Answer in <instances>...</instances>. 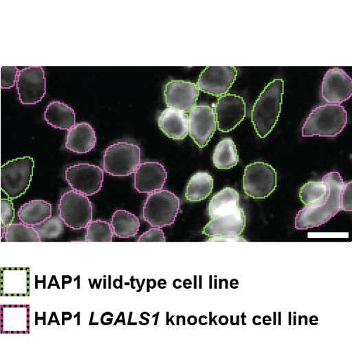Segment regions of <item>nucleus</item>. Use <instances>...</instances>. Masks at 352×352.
Segmentation results:
<instances>
[{"label": "nucleus", "mask_w": 352, "mask_h": 352, "mask_svg": "<svg viewBox=\"0 0 352 352\" xmlns=\"http://www.w3.org/2000/svg\"><path fill=\"white\" fill-rule=\"evenodd\" d=\"M338 172H331L321 182H309L300 191L305 208L296 219V228L305 230L328 222L341 211V191L344 185Z\"/></svg>", "instance_id": "f257e3e1"}, {"label": "nucleus", "mask_w": 352, "mask_h": 352, "mask_svg": "<svg viewBox=\"0 0 352 352\" xmlns=\"http://www.w3.org/2000/svg\"><path fill=\"white\" fill-rule=\"evenodd\" d=\"M284 81L272 80L264 88L252 110V122L260 138H267L276 126L281 112Z\"/></svg>", "instance_id": "f03ea898"}, {"label": "nucleus", "mask_w": 352, "mask_h": 352, "mask_svg": "<svg viewBox=\"0 0 352 352\" xmlns=\"http://www.w3.org/2000/svg\"><path fill=\"white\" fill-rule=\"evenodd\" d=\"M347 112L341 104H327L314 109L302 127L303 137H336L347 124Z\"/></svg>", "instance_id": "7ed1b4c3"}, {"label": "nucleus", "mask_w": 352, "mask_h": 352, "mask_svg": "<svg viewBox=\"0 0 352 352\" xmlns=\"http://www.w3.org/2000/svg\"><path fill=\"white\" fill-rule=\"evenodd\" d=\"M179 210V198L168 190H161L149 195L142 216L153 227L162 228L174 223Z\"/></svg>", "instance_id": "20e7f679"}, {"label": "nucleus", "mask_w": 352, "mask_h": 352, "mask_svg": "<svg viewBox=\"0 0 352 352\" xmlns=\"http://www.w3.org/2000/svg\"><path fill=\"white\" fill-rule=\"evenodd\" d=\"M34 160L23 157L8 162L1 167V188L10 199L23 195L31 185Z\"/></svg>", "instance_id": "39448f33"}, {"label": "nucleus", "mask_w": 352, "mask_h": 352, "mask_svg": "<svg viewBox=\"0 0 352 352\" xmlns=\"http://www.w3.org/2000/svg\"><path fill=\"white\" fill-rule=\"evenodd\" d=\"M140 148L137 144L118 142L106 150L103 166L113 176H129L134 173L141 164Z\"/></svg>", "instance_id": "423d86ee"}, {"label": "nucleus", "mask_w": 352, "mask_h": 352, "mask_svg": "<svg viewBox=\"0 0 352 352\" xmlns=\"http://www.w3.org/2000/svg\"><path fill=\"white\" fill-rule=\"evenodd\" d=\"M277 172L265 162H254L247 166L243 176V189L247 195L265 199L277 187Z\"/></svg>", "instance_id": "0eeeda50"}, {"label": "nucleus", "mask_w": 352, "mask_h": 352, "mask_svg": "<svg viewBox=\"0 0 352 352\" xmlns=\"http://www.w3.org/2000/svg\"><path fill=\"white\" fill-rule=\"evenodd\" d=\"M58 210L65 223L72 229L87 228L93 221V206L89 198L74 190L62 196Z\"/></svg>", "instance_id": "6e6552de"}, {"label": "nucleus", "mask_w": 352, "mask_h": 352, "mask_svg": "<svg viewBox=\"0 0 352 352\" xmlns=\"http://www.w3.org/2000/svg\"><path fill=\"white\" fill-rule=\"evenodd\" d=\"M65 177L72 190L92 196L101 190L104 173L100 166L82 163L67 168Z\"/></svg>", "instance_id": "1a4fd4ad"}, {"label": "nucleus", "mask_w": 352, "mask_h": 352, "mask_svg": "<svg viewBox=\"0 0 352 352\" xmlns=\"http://www.w3.org/2000/svg\"><path fill=\"white\" fill-rule=\"evenodd\" d=\"M16 89L22 104H36L46 94V78L42 67H29L19 70Z\"/></svg>", "instance_id": "9d476101"}, {"label": "nucleus", "mask_w": 352, "mask_h": 352, "mask_svg": "<svg viewBox=\"0 0 352 352\" xmlns=\"http://www.w3.org/2000/svg\"><path fill=\"white\" fill-rule=\"evenodd\" d=\"M216 113L208 105H196L188 114L189 135L200 148L210 142L217 131Z\"/></svg>", "instance_id": "9b49d317"}, {"label": "nucleus", "mask_w": 352, "mask_h": 352, "mask_svg": "<svg viewBox=\"0 0 352 352\" xmlns=\"http://www.w3.org/2000/svg\"><path fill=\"white\" fill-rule=\"evenodd\" d=\"M237 76L234 67H208L201 73L197 85L199 91L221 97L227 94Z\"/></svg>", "instance_id": "f8f14e48"}, {"label": "nucleus", "mask_w": 352, "mask_h": 352, "mask_svg": "<svg viewBox=\"0 0 352 352\" xmlns=\"http://www.w3.org/2000/svg\"><path fill=\"white\" fill-rule=\"evenodd\" d=\"M214 111L218 129L228 133L245 118L246 103L241 96L227 94L219 97Z\"/></svg>", "instance_id": "ddd939ff"}, {"label": "nucleus", "mask_w": 352, "mask_h": 352, "mask_svg": "<svg viewBox=\"0 0 352 352\" xmlns=\"http://www.w3.org/2000/svg\"><path fill=\"white\" fill-rule=\"evenodd\" d=\"M199 91L197 83L171 80L165 86L166 104L168 108L188 113L196 106Z\"/></svg>", "instance_id": "4468645a"}, {"label": "nucleus", "mask_w": 352, "mask_h": 352, "mask_svg": "<svg viewBox=\"0 0 352 352\" xmlns=\"http://www.w3.org/2000/svg\"><path fill=\"white\" fill-rule=\"evenodd\" d=\"M352 96V79L342 69L335 67L327 72L322 82V98L332 104H341Z\"/></svg>", "instance_id": "2eb2a0df"}, {"label": "nucleus", "mask_w": 352, "mask_h": 352, "mask_svg": "<svg viewBox=\"0 0 352 352\" xmlns=\"http://www.w3.org/2000/svg\"><path fill=\"white\" fill-rule=\"evenodd\" d=\"M135 173V188L140 193L151 194L163 189L167 173L159 162H146L137 168Z\"/></svg>", "instance_id": "dca6fc26"}, {"label": "nucleus", "mask_w": 352, "mask_h": 352, "mask_svg": "<svg viewBox=\"0 0 352 352\" xmlns=\"http://www.w3.org/2000/svg\"><path fill=\"white\" fill-rule=\"evenodd\" d=\"M246 226V217L243 209L236 212L211 219L204 228L203 233L210 237L240 236Z\"/></svg>", "instance_id": "f3484780"}, {"label": "nucleus", "mask_w": 352, "mask_h": 352, "mask_svg": "<svg viewBox=\"0 0 352 352\" xmlns=\"http://www.w3.org/2000/svg\"><path fill=\"white\" fill-rule=\"evenodd\" d=\"M158 124L161 131L173 140H184L189 133L188 115L179 110H164L159 116Z\"/></svg>", "instance_id": "a211bd4d"}, {"label": "nucleus", "mask_w": 352, "mask_h": 352, "mask_svg": "<svg viewBox=\"0 0 352 352\" xmlns=\"http://www.w3.org/2000/svg\"><path fill=\"white\" fill-rule=\"evenodd\" d=\"M97 137L94 128L87 123H79L69 130L66 148L76 154L90 153L96 146Z\"/></svg>", "instance_id": "6ab92c4d"}, {"label": "nucleus", "mask_w": 352, "mask_h": 352, "mask_svg": "<svg viewBox=\"0 0 352 352\" xmlns=\"http://www.w3.org/2000/svg\"><path fill=\"white\" fill-rule=\"evenodd\" d=\"M240 195L236 190L226 188L211 199L208 212L211 219L236 212L239 208Z\"/></svg>", "instance_id": "aec40b11"}, {"label": "nucleus", "mask_w": 352, "mask_h": 352, "mask_svg": "<svg viewBox=\"0 0 352 352\" xmlns=\"http://www.w3.org/2000/svg\"><path fill=\"white\" fill-rule=\"evenodd\" d=\"M45 120L53 128L69 131L76 125V113L67 104L54 101L45 111Z\"/></svg>", "instance_id": "412c9836"}, {"label": "nucleus", "mask_w": 352, "mask_h": 352, "mask_svg": "<svg viewBox=\"0 0 352 352\" xmlns=\"http://www.w3.org/2000/svg\"><path fill=\"white\" fill-rule=\"evenodd\" d=\"M18 217L21 223L35 226L52 217V205L45 200H32L20 208Z\"/></svg>", "instance_id": "4be33fe9"}, {"label": "nucleus", "mask_w": 352, "mask_h": 352, "mask_svg": "<svg viewBox=\"0 0 352 352\" xmlns=\"http://www.w3.org/2000/svg\"><path fill=\"white\" fill-rule=\"evenodd\" d=\"M214 189V179L208 172H197L190 178L186 198L189 201H200L208 198Z\"/></svg>", "instance_id": "5701e85b"}, {"label": "nucleus", "mask_w": 352, "mask_h": 352, "mask_svg": "<svg viewBox=\"0 0 352 352\" xmlns=\"http://www.w3.org/2000/svg\"><path fill=\"white\" fill-rule=\"evenodd\" d=\"M113 232L116 237L129 239L136 236L140 223L138 218L126 210H117L111 223Z\"/></svg>", "instance_id": "b1692460"}, {"label": "nucleus", "mask_w": 352, "mask_h": 352, "mask_svg": "<svg viewBox=\"0 0 352 352\" xmlns=\"http://www.w3.org/2000/svg\"><path fill=\"white\" fill-rule=\"evenodd\" d=\"M239 162V153L232 139L221 140L213 154L214 165L219 169H230L236 166Z\"/></svg>", "instance_id": "393cba45"}, {"label": "nucleus", "mask_w": 352, "mask_h": 352, "mask_svg": "<svg viewBox=\"0 0 352 352\" xmlns=\"http://www.w3.org/2000/svg\"><path fill=\"white\" fill-rule=\"evenodd\" d=\"M8 243H39L41 239L34 228L24 223H12L6 227V238Z\"/></svg>", "instance_id": "a878e982"}, {"label": "nucleus", "mask_w": 352, "mask_h": 352, "mask_svg": "<svg viewBox=\"0 0 352 352\" xmlns=\"http://www.w3.org/2000/svg\"><path fill=\"white\" fill-rule=\"evenodd\" d=\"M111 225L106 221H91L87 227L85 241L89 243H111L113 239Z\"/></svg>", "instance_id": "bb28decb"}, {"label": "nucleus", "mask_w": 352, "mask_h": 352, "mask_svg": "<svg viewBox=\"0 0 352 352\" xmlns=\"http://www.w3.org/2000/svg\"><path fill=\"white\" fill-rule=\"evenodd\" d=\"M65 221L58 217H51L41 224L34 226L41 241L58 238L64 232Z\"/></svg>", "instance_id": "cd10ccee"}, {"label": "nucleus", "mask_w": 352, "mask_h": 352, "mask_svg": "<svg viewBox=\"0 0 352 352\" xmlns=\"http://www.w3.org/2000/svg\"><path fill=\"white\" fill-rule=\"evenodd\" d=\"M19 70L16 67H1V88L10 89L16 83Z\"/></svg>", "instance_id": "c85d7f7f"}, {"label": "nucleus", "mask_w": 352, "mask_h": 352, "mask_svg": "<svg viewBox=\"0 0 352 352\" xmlns=\"http://www.w3.org/2000/svg\"><path fill=\"white\" fill-rule=\"evenodd\" d=\"M138 243H165L166 238L163 230L160 228H155L145 232L138 240Z\"/></svg>", "instance_id": "c756f323"}, {"label": "nucleus", "mask_w": 352, "mask_h": 352, "mask_svg": "<svg viewBox=\"0 0 352 352\" xmlns=\"http://www.w3.org/2000/svg\"><path fill=\"white\" fill-rule=\"evenodd\" d=\"M14 218V205L10 199H1V221L4 226L12 224Z\"/></svg>", "instance_id": "7c9ffc66"}, {"label": "nucleus", "mask_w": 352, "mask_h": 352, "mask_svg": "<svg viewBox=\"0 0 352 352\" xmlns=\"http://www.w3.org/2000/svg\"><path fill=\"white\" fill-rule=\"evenodd\" d=\"M351 182L343 185L340 195L341 210L351 211Z\"/></svg>", "instance_id": "2f4dec72"}, {"label": "nucleus", "mask_w": 352, "mask_h": 352, "mask_svg": "<svg viewBox=\"0 0 352 352\" xmlns=\"http://www.w3.org/2000/svg\"><path fill=\"white\" fill-rule=\"evenodd\" d=\"M248 242L244 238L240 236H214L211 237L208 242Z\"/></svg>", "instance_id": "473e14b6"}]
</instances>
